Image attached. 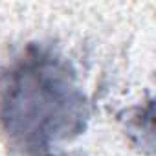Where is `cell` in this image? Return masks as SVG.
<instances>
[{
    "instance_id": "obj_1",
    "label": "cell",
    "mask_w": 156,
    "mask_h": 156,
    "mask_svg": "<svg viewBox=\"0 0 156 156\" xmlns=\"http://www.w3.org/2000/svg\"><path fill=\"white\" fill-rule=\"evenodd\" d=\"M88 118L75 70L50 46L28 44L0 68V140L9 156H64Z\"/></svg>"
}]
</instances>
